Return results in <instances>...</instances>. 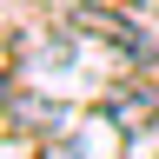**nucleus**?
<instances>
[{"label": "nucleus", "instance_id": "nucleus-2", "mask_svg": "<svg viewBox=\"0 0 159 159\" xmlns=\"http://www.w3.org/2000/svg\"><path fill=\"white\" fill-rule=\"evenodd\" d=\"M99 113L119 126V139H139V133H152V126H159V93L126 80V86H113V93H106V106H99Z\"/></svg>", "mask_w": 159, "mask_h": 159}, {"label": "nucleus", "instance_id": "nucleus-4", "mask_svg": "<svg viewBox=\"0 0 159 159\" xmlns=\"http://www.w3.org/2000/svg\"><path fill=\"white\" fill-rule=\"evenodd\" d=\"M0 99H7V66H0Z\"/></svg>", "mask_w": 159, "mask_h": 159}, {"label": "nucleus", "instance_id": "nucleus-1", "mask_svg": "<svg viewBox=\"0 0 159 159\" xmlns=\"http://www.w3.org/2000/svg\"><path fill=\"white\" fill-rule=\"evenodd\" d=\"M73 33H86V40H99V47H113V53L139 60V66L152 60V40L139 33L126 13H106V7H80V13H73Z\"/></svg>", "mask_w": 159, "mask_h": 159}, {"label": "nucleus", "instance_id": "nucleus-3", "mask_svg": "<svg viewBox=\"0 0 159 159\" xmlns=\"http://www.w3.org/2000/svg\"><path fill=\"white\" fill-rule=\"evenodd\" d=\"M139 7H146V13H152V20H159V0H139Z\"/></svg>", "mask_w": 159, "mask_h": 159}]
</instances>
